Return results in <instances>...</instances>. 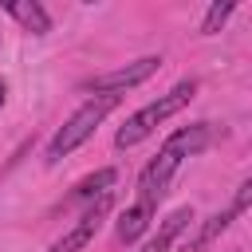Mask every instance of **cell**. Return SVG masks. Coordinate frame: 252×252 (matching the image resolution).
I'll list each match as a JSON object with an SVG mask.
<instances>
[{
    "label": "cell",
    "instance_id": "6da1fadb",
    "mask_svg": "<svg viewBox=\"0 0 252 252\" xmlns=\"http://www.w3.org/2000/svg\"><path fill=\"white\" fill-rule=\"evenodd\" d=\"M209 134H213L209 122H193V126H181L177 134H169V138L161 142L158 158H154V161L142 169V177H138V201H146V205L158 209V201L169 193L177 169H181L193 154H201V150L209 146Z\"/></svg>",
    "mask_w": 252,
    "mask_h": 252
},
{
    "label": "cell",
    "instance_id": "7a4b0ae2",
    "mask_svg": "<svg viewBox=\"0 0 252 252\" xmlns=\"http://www.w3.org/2000/svg\"><path fill=\"white\" fill-rule=\"evenodd\" d=\"M193 91H197V83H193V79H185V83H177L173 91H165V94H158L154 102H146L142 110H134V114L122 122V130L114 134V146H118V150H130V146L146 142V138H150L165 118H173L177 110H185V106H189Z\"/></svg>",
    "mask_w": 252,
    "mask_h": 252
},
{
    "label": "cell",
    "instance_id": "3957f363",
    "mask_svg": "<svg viewBox=\"0 0 252 252\" xmlns=\"http://www.w3.org/2000/svg\"><path fill=\"white\" fill-rule=\"evenodd\" d=\"M114 106H118V98H114V94H94L91 102H83V106H79V110H75V114L55 130V138L47 142V161H63L67 154H75V150H79V146L98 130V122H102Z\"/></svg>",
    "mask_w": 252,
    "mask_h": 252
},
{
    "label": "cell",
    "instance_id": "277c9868",
    "mask_svg": "<svg viewBox=\"0 0 252 252\" xmlns=\"http://www.w3.org/2000/svg\"><path fill=\"white\" fill-rule=\"evenodd\" d=\"M158 67H161L158 55H142V59H134V63H126V67H114V71H102V75L83 79V91H98V94H114V98H118V91H130V87L146 83Z\"/></svg>",
    "mask_w": 252,
    "mask_h": 252
},
{
    "label": "cell",
    "instance_id": "5b68a950",
    "mask_svg": "<svg viewBox=\"0 0 252 252\" xmlns=\"http://www.w3.org/2000/svg\"><path fill=\"white\" fill-rule=\"evenodd\" d=\"M106 213H110V193L98 197L94 205H87V213H83V217H79V220L51 244V252H83V248L91 244V236L102 228V217H106Z\"/></svg>",
    "mask_w": 252,
    "mask_h": 252
},
{
    "label": "cell",
    "instance_id": "8992f818",
    "mask_svg": "<svg viewBox=\"0 0 252 252\" xmlns=\"http://www.w3.org/2000/svg\"><path fill=\"white\" fill-rule=\"evenodd\" d=\"M189 224H193V209H189V205L173 209V213H169V217L158 224V232H154V236H150V240H146L138 252H169V248L177 244V236H181Z\"/></svg>",
    "mask_w": 252,
    "mask_h": 252
},
{
    "label": "cell",
    "instance_id": "52a82bcc",
    "mask_svg": "<svg viewBox=\"0 0 252 252\" xmlns=\"http://www.w3.org/2000/svg\"><path fill=\"white\" fill-rule=\"evenodd\" d=\"M4 12L12 20H20V28L32 32V35H47L51 32V16H47V8L39 0H4Z\"/></svg>",
    "mask_w": 252,
    "mask_h": 252
},
{
    "label": "cell",
    "instance_id": "ba28073f",
    "mask_svg": "<svg viewBox=\"0 0 252 252\" xmlns=\"http://www.w3.org/2000/svg\"><path fill=\"white\" fill-rule=\"evenodd\" d=\"M114 181H118L114 169H94L91 177H83V181L71 189V201H75V205H94L98 197H106V193L114 189Z\"/></svg>",
    "mask_w": 252,
    "mask_h": 252
},
{
    "label": "cell",
    "instance_id": "9c48e42d",
    "mask_svg": "<svg viewBox=\"0 0 252 252\" xmlns=\"http://www.w3.org/2000/svg\"><path fill=\"white\" fill-rule=\"evenodd\" d=\"M150 217H154V205H146V201H134L130 209H122V217H118V240L134 244V240L146 232Z\"/></svg>",
    "mask_w": 252,
    "mask_h": 252
},
{
    "label": "cell",
    "instance_id": "30bf717a",
    "mask_svg": "<svg viewBox=\"0 0 252 252\" xmlns=\"http://www.w3.org/2000/svg\"><path fill=\"white\" fill-rule=\"evenodd\" d=\"M232 220H236V217H232L228 209L213 213V217H209V220L197 228V236H193V240H185V248H181V252H205V248H209V244H213V240H217V236H220V232H224Z\"/></svg>",
    "mask_w": 252,
    "mask_h": 252
},
{
    "label": "cell",
    "instance_id": "8fae6325",
    "mask_svg": "<svg viewBox=\"0 0 252 252\" xmlns=\"http://www.w3.org/2000/svg\"><path fill=\"white\" fill-rule=\"evenodd\" d=\"M232 12H236V4H228V0H224V4H213V8L205 12V20H201V35H213L217 28H224V20H228Z\"/></svg>",
    "mask_w": 252,
    "mask_h": 252
},
{
    "label": "cell",
    "instance_id": "7c38bea8",
    "mask_svg": "<svg viewBox=\"0 0 252 252\" xmlns=\"http://www.w3.org/2000/svg\"><path fill=\"white\" fill-rule=\"evenodd\" d=\"M248 209H252V177H244L240 189H236L232 201H228V213H232V217H240V213H248Z\"/></svg>",
    "mask_w": 252,
    "mask_h": 252
},
{
    "label": "cell",
    "instance_id": "4fadbf2b",
    "mask_svg": "<svg viewBox=\"0 0 252 252\" xmlns=\"http://www.w3.org/2000/svg\"><path fill=\"white\" fill-rule=\"evenodd\" d=\"M4 94H8V87H4V83H0V102H4Z\"/></svg>",
    "mask_w": 252,
    "mask_h": 252
}]
</instances>
